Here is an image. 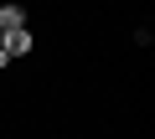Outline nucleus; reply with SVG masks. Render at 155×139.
<instances>
[{
    "instance_id": "f257e3e1",
    "label": "nucleus",
    "mask_w": 155,
    "mask_h": 139,
    "mask_svg": "<svg viewBox=\"0 0 155 139\" xmlns=\"http://www.w3.org/2000/svg\"><path fill=\"white\" fill-rule=\"evenodd\" d=\"M0 46H5V57L16 62V57H31L36 41H31V31H11V36H0Z\"/></svg>"
},
{
    "instance_id": "f03ea898",
    "label": "nucleus",
    "mask_w": 155,
    "mask_h": 139,
    "mask_svg": "<svg viewBox=\"0 0 155 139\" xmlns=\"http://www.w3.org/2000/svg\"><path fill=\"white\" fill-rule=\"evenodd\" d=\"M11 31H26V11L21 5H0V36H11Z\"/></svg>"
}]
</instances>
